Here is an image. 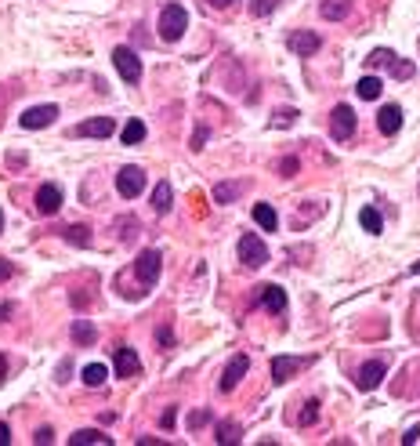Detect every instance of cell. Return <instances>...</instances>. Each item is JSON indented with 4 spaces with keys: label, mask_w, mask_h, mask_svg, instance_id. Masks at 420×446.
Wrapping results in <instances>:
<instances>
[{
    "label": "cell",
    "mask_w": 420,
    "mask_h": 446,
    "mask_svg": "<svg viewBox=\"0 0 420 446\" xmlns=\"http://www.w3.org/2000/svg\"><path fill=\"white\" fill-rule=\"evenodd\" d=\"M305 363H308V359H293V356H279V359H272V381L283 385L290 374H298Z\"/></svg>",
    "instance_id": "cell-14"
},
{
    "label": "cell",
    "mask_w": 420,
    "mask_h": 446,
    "mask_svg": "<svg viewBox=\"0 0 420 446\" xmlns=\"http://www.w3.org/2000/svg\"><path fill=\"white\" fill-rule=\"evenodd\" d=\"M275 4H279V0H250V8H254V15H268Z\"/></svg>",
    "instance_id": "cell-32"
},
{
    "label": "cell",
    "mask_w": 420,
    "mask_h": 446,
    "mask_svg": "<svg viewBox=\"0 0 420 446\" xmlns=\"http://www.w3.org/2000/svg\"><path fill=\"white\" fill-rule=\"evenodd\" d=\"M246 370H250V359H246V356H232L229 367H225V374H221V392H232V388L246 378Z\"/></svg>",
    "instance_id": "cell-11"
},
{
    "label": "cell",
    "mask_w": 420,
    "mask_h": 446,
    "mask_svg": "<svg viewBox=\"0 0 420 446\" xmlns=\"http://www.w3.org/2000/svg\"><path fill=\"white\" fill-rule=\"evenodd\" d=\"M359 128V120H355V109L352 105H337L330 113V135L337 138V142H348Z\"/></svg>",
    "instance_id": "cell-3"
},
{
    "label": "cell",
    "mask_w": 420,
    "mask_h": 446,
    "mask_svg": "<svg viewBox=\"0 0 420 446\" xmlns=\"http://www.w3.org/2000/svg\"><path fill=\"white\" fill-rule=\"evenodd\" d=\"M55 120H58V105H33V109L22 113L19 124H22L26 131H40V128H51Z\"/></svg>",
    "instance_id": "cell-7"
},
{
    "label": "cell",
    "mask_w": 420,
    "mask_h": 446,
    "mask_svg": "<svg viewBox=\"0 0 420 446\" xmlns=\"http://www.w3.org/2000/svg\"><path fill=\"white\" fill-rule=\"evenodd\" d=\"M69 243H76V247H88V243H91V232L88 229H83V225H69L65 232H62Z\"/></svg>",
    "instance_id": "cell-27"
},
{
    "label": "cell",
    "mask_w": 420,
    "mask_h": 446,
    "mask_svg": "<svg viewBox=\"0 0 420 446\" xmlns=\"http://www.w3.org/2000/svg\"><path fill=\"white\" fill-rule=\"evenodd\" d=\"M315 418H319V399H308L301 410V425H315Z\"/></svg>",
    "instance_id": "cell-29"
},
{
    "label": "cell",
    "mask_w": 420,
    "mask_h": 446,
    "mask_svg": "<svg viewBox=\"0 0 420 446\" xmlns=\"http://www.w3.org/2000/svg\"><path fill=\"white\" fill-rule=\"evenodd\" d=\"M171 204H174V189L167 185V182H159V185L152 189V207H156L159 214H167V211H171Z\"/></svg>",
    "instance_id": "cell-17"
},
{
    "label": "cell",
    "mask_w": 420,
    "mask_h": 446,
    "mask_svg": "<svg viewBox=\"0 0 420 446\" xmlns=\"http://www.w3.org/2000/svg\"><path fill=\"white\" fill-rule=\"evenodd\" d=\"M359 222H362V229L369 232V236H377L384 229V222H381V214H377V207H362L359 211Z\"/></svg>",
    "instance_id": "cell-24"
},
{
    "label": "cell",
    "mask_w": 420,
    "mask_h": 446,
    "mask_svg": "<svg viewBox=\"0 0 420 446\" xmlns=\"http://www.w3.org/2000/svg\"><path fill=\"white\" fill-rule=\"evenodd\" d=\"M214 439H218L221 446H229V442H239V439H243V428H239L236 421H221V425L214 428Z\"/></svg>",
    "instance_id": "cell-19"
},
{
    "label": "cell",
    "mask_w": 420,
    "mask_h": 446,
    "mask_svg": "<svg viewBox=\"0 0 420 446\" xmlns=\"http://www.w3.org/2000/svg\"><path fill=\"white\" fill-rule=\"evenodd\" d=\"M185 26H189V11H185L182 4H167V8L159 11V36L167 40V44L182 40Z\"/></svg>",
    "instance_id": "cell-1"
},
{
    "label": "cell",
    "mask_w": 420,
    "mask_h": 446,
    "mask_svg": "<svg viewBox=\"0 0 420 446\" xmlns=\"http://www.w3.org/2000/svg\"><path fill=\"white\" fill-rule=\"evenodd\" d=\"M98 334H95V327H91V323L88 319H80V323H73V341L76 345H91Z\"/></svg>",
    "instance_id": "cell-26"
},
{
    "label": "cell",
    "mask_w": 420,
    "mask_h": 446,
    "mask_svg": "<svg viewBox=\"0 0 420 446\" xmlns=\"http://www.w3.org/2000/svg\"><path fill=\"white\" fill-rule=\"evenodd\" d=\"M8 442H11V428L0 421V446H8Z\"/></svg>",
    "instance_id": "cell-39"
},
{
    "label": "cell",
    "mask_w": 420,
    "mask_h": 446,
    "mask_svg": "<svg viewBox=\"0 0 420 446\" xmlns=\"http://www.w3.org/2000/svg\"><path fill=\"white\" fill-rule=\"evenodd\" d=\"M83 385H91V388H98V385H105V378H109V370L102 367V363H88V367H83Z\"/></svg>",
    "instance_id": "cell-21"
},
{
    "label": "cell",
    "mask_w": 420,
    "mask_h": 446,
    "mask_svg": "<svg viewBox=\"0 0 420 446\" xmlns=\"http://www.w3.org/2000/svg\"><path fill=\"white\" fill-rule=\"evenodd\" d=\"M409 272H413V276H420V261H413V269H409Z\"/></svg>",
    "instance_id": "cell-47"
},
{
    "label": "cell",
    "mask_w": 420,
    "mask_h": 446,
    "mask_svg": "<svg viewBox=\"0 0 420 446\" xmlns=\"http://www.w3.org/2000/svg\"><path fill=\"white\" fill-rule=\"evenodd\" d=\"M355 91H359V98L373 102V98H381V91H384V88H381V80H377V76H362Z\"/></svg>",
    "instance_id": "cell-22"
},
{
    "label": "cell",
    "mask_w": 420,
    "mask_h": 446,
    "mask_svg": "<svg viewBox=\"0 0 420 446\" xmlns=\"http://www.w3.org/2000/svg\"><path fill=\"white\" fill-rule=\"evenodd\" d=\"M384 374H388V363H384V359L362 363V370H359V388H362V392H373L377 385L384 381Z\"/></svg>",
    "instance_id": "cell-9"
},
{
    "label": "cell",
    "mask_w": 420,
    "mask_h": 446,
    "mask_svg": "<svg viewBox=\"0 0 420 446\" xmlns=\"http://www.w3.org/2000/svg\"><path fill=\"white\" fill-rule=\"evenodd\" d=\"M254 222H258L261 229H268V232H275V229H279L275 207H268V204H258V207H254Z\"/></svg>",
    "instance_id": "cell-20"
},
{
    "label": "cell",
    "mask_w": 420,
    "mask_h": 446,
    "mask_svg": "<svg viewBox=\"0 0 420 446\" xmlns=\"http://www.w3.org/2000/svg\"><path fill=\"white\" fill-rule=\"evenodd\" d=\"M392 66H395V69H392L395 80H409V76H413V62H399V58H395Z\"/></svg>",
    "instance_id": "cell-30"
},
{
    "label": "cell",
    "mask_w": 420,
    "mask_h": 446,
    "mask_svg": "<svg viewBox=\"0 0 420 446\" xmlns=\"http://www.w3.org/2000/svg\"><path fill=\"white\" fill-rule=\"evenodd\" d=\"M120 138H123V145H138V142L145 138V124H142V120H127Z\"/></svg>",
    "instance_id": "cell-23"
},
{
    "label": "cell",
    "mask_w": 420,
    "mask_h": 446,
    "mask_svg": "<svg viewBox=\"0 0 420 446\" xmlns=\"http://www.w3.org/2000/svg\"><path fill=\"white\" fill-rule=\"evenodd\" d=\"M8 378V356H0V381Z\"/></svg>",
    "instance_id": "cell-45"
},
{
    "label": "cell",
    "mask_w": 420,
    "mask_h": 446,
    "mask_svg": "<svg viewBox=\"0 0 420 446\" xmlns=\"http://www.w3.org/2000/svg\"><path fill=\"white\" fill-rule=\"evenodd\" d=\"M352 11V0H322V19L330 22H341Z\"/></svg>",
    "instance_id": "cell-18"
},
{
    "label": "cell",
    "mask_w": 420,
    "mask_h": 446,
    "mask_svg": "<svg viewBox=\"0 0 420 446\" xmlns=\"http://www.w3.org/2000/svg\"><path fill=\"white\" fill-rule=\"evenodd\" d=\"M11 272H15V269H11V261H4V258H0V283H4Z\"/></svg>",
    "instance_id": "cell-40"
},
{
    "label": "cell",
    "mask_w": 420,
    "mask_h": 446,
    "mask_svg": "<svg viewBox=\"0 0 420 446\" xmlns=\"http://www.w3.org/2000/svg\"><path fill=\"white\" fill-rule=\"evenodd\" d=\"M69 374H73V363H69V359H65V363H62V367H58V381H65V378H69Z\"/></svg>",
    "instance_id": "cell-42"
},
{
    "label": "cell",
    "mask_w": 420,
    "mask_h": 446,
    "mask_svg": "<svg viewBox=\"0 0 420 446\" xmlns=\"http://www.w3.org/2000/svg\"><path fill=\"white\" fill-rule=\"evenodd\" d=\"M239 261L250 265V269H261L268 261V243L261 236H254V232H243L239 236Z\"/></svg>",
    "instance_id": "cell-2"
},
{
    "label": "cell",
    "mask_w": 420,
    "mask_h": 446,
    "mask_svg": "<svg viewBox=\"0 0 420 446\" xmlns=\"http://www.w3.org/2000/svg\"><path fill=\"white\" fill-rule=\"evenodd\" d=\"M69 442H109V432H102V428H80V432L69 435Z\"/></svg>",
    "instance_id": "cell-25"
},
{
    "label": "cell",
    "mask_w": 420,
    "mask_h": 446,
    "mask_svg": "<svg viewBox=\"0 0 420 446\" xmlns=\"http://www.w3.org/2000/svg\"><path fill=\"white\" fill-rule=\"evenodd\" d=\"M261 308H268L272 316H283L286 312V291L283 287H265L261 291Z\"/></svg>",
    "instance_id": "cell-16"
},
{
    "label": "cell",
    "mask_w": 420,
    "mask_h": 446,
    "mask_svg": "<svg viewBox=\"0 0 420 446\" xmlns=\"http://www.w3.org/2000/svg\"><path fill=\"white\" fill-rule=\"evenodd\" d=\"M51 439H55L51 428H40V432H36V442H51Z\"/></svg>",
    "instance_id": "cell-41"
},
{
    "label": "cell",
    "mask_w": 420,
    "mask_h": 446,
    "mask_svg": "<svg viewBox=\"0 0 420 446\" xmlns=\"http://www.w3.org/2000/svg\"><path fill=\"white\" fill-rule=\"evenodd\" d=\"M236 196H239V189H236L232 182H225V185H218V189H214V199H218V204H232Z\"/></svg>",
    "instance_id": "cell-28"
},
{
    "label": "cell",
    "mask_w": 420,
    "mask_h": 446,
    "mask_svg": "<svg viewBox=\"0 0 420 446\" xmlns=\"http://www.w3.org/2000/svg\"><path fill=\"white\" fill-rule=\"evenodd\" d=\"M11 308H15V305H0V323H4V319L11 316Z\"/></svg>",
    "instance_id": "cell-46"
},
{
    "label": "cell",
    "mask_w": 420,
    "mask_h": 446,
    "mask_svg": "<svg viewBox=\"0 0 420 446\" xmlns=\"http://www.w3.org/2000/svg\"><path fill=\"white\" fill-rule=\"evenodd\" d=\"M290 120H293V113L286 109V113H275V120H272V124H275V128H283V124H290Z\"/></svg>",
    "instance_id": "cell-37"
},
{
    "label": "cell",
    "mask_w": 420,
    "mask_h": 446,
    "mask_svg": "<svg viewBox=\"0 0 420 446\" xmlns=\"http://www.w3.org/2000/svg\"><path fill=\"white\" fill-rule=\"evenodd\" d=\"M0 232H4V214H0Z\"/></svg>",
    "instance_id": "cell-48"
},
{
    "label": "cell",
    "mask_w": 420,
    "mask_h": 446,
    "mask_svg": "<svg viewBox=\"0 0 420 446\" xmlns=\"http://www.w3.org/2000/svg\"><path fill=\"white\" fill-rule=\"evenodd\" d=\"M206 142V128H196V138H192V149H203Z\"/></svg>",
    "instance_id": "cell-38"
},
{
    "label": "cell",
    "mask_w": 420,
    "mask_h": 446,
    "mask_svg": "<svg viewBox=\"0 0 420 446\" xmlns=\"http://www.w3.org/2000/svg\"><path fill=\"white\" fill-rule=\"evenodd\" d=\"M290 51L293 55H301V58H308V55H315L319 48H322V36L319 33H312V29H298V33H290Z\"/></svg>",
    "instance_id": "cell-8"
},
{
    "label": "cell",
    "mask_w": 420,
    "mask_h": 446,
    "mask_svg": "<svg viewBox=\"0 0 420 446\" xmlns=\"http://www.w3.org/2000/svg\"><path fill=\"white\" fill-rule=\"evenodd\" d=\"M416 439H420V425H413V428H409V432L402 435V442H406V446H413Z\"/></svg>",
    "instance_id": "cell-36"
},
{
    "label": "cell",
    "mask_w": 420,
    "mask_h": 446,
    "mask_svg": "<svg viewBox=\"0 0 420 446\" xmlns=\"http://www.w3.org/2000/svg\"><path fill=\"white\" fill-rule=\"evenodd\" d=\"M159 269H163V254L159 251H142L138 254V261H135V272H138V279H142V287H152V283L159 279Z\"/></svg>",
    "instance_id": "cell-4"
},
{
    "label": "cell",
    "mask_w": 420,
    "mask_h": 446,
    "mask_svg": "<svg viewBox=\"0 0 420 446\" xmlns=\"http://www.w3.org/2000/svg\"><path fill=\"white\" fill-rule=\"evenodd\" d=\"M159 425H163L167 432H171V428L178 425V410H163V418H159Z\"/></svg>",
    "instance_id": "cell-34"
},
{
    "label": "cell",
    "mask_w": 420,
    "mask_h": 446,
    "mask_svg": "<svg viewBox=\"0 0 420 446\" xmlns=\"http://www.w3.org/2000/svg\"><path fill=\"white\" fill-rule=\"evenodd\" d=\"M377 128H381V135H395L402 128V109L399 105H384L381 113H377Z\"/></svg>",
    "instance_id": "cell-15"
},
{
    "label": "cell",
    "mask_w": 420,
    "mask_h": 446,
    "mask_svg": "<svg viewBox=\"0 0 420 446\" xmlns=\"http://www.w3.org/2000/svg\"><path fill=\"white\" fill-rule=\"evenodd\" d=\"M381 62H395V51H388V48H381V51H373V55L366 58V66H381Z\"/></svg>",
    "instance_id": "cell-31"
},
{
    "label": "cell",
    "mask_w": 420,
    "mask_h": 446,
    "mask_svg": "<svg viewBox=\"0 0 420 446\" xmlns=\"http://www.w3.org/2000/svg\"><path fill=\"white\" fill-rule=\"evenodd\" d=\"M142 189H145V171H142V167H123V171L116 175V192H120L123 199L142 196Z\"/></svg>",
    "instance_id": "cell-6"
},
{
    "label": "cell",
    "mask_w": 420,
    "mask_h": 446,
    "mask_svg": "<svg viewBox=\"0 0 420 446\" xmlns=\"http://www.w3.org/2000/svg\"><path fill=\"white\" fill-rule=\"evenodd\" d=\"M293 171H298V160H293V156L283 160V175H293Z\"/></svg>",
    "instance_id": "cell-43"
},
{
    "label": "cell",
    "mask_w": 420,
    "mask_h": 446,
    "mask_svg": "<svg viewBox=\"0 0 420 446\" xmlns=\"http://www.w3.org/2000/svg\"><path fill=\"white\" fill-rule=\"evenodd\" d=\"M112 66H116V73L127 80V84H138V80H142V62H138V55L131 48H116L112 51Z\"/></svg>",
    "instance_id": "cell-5"
},
{
    "label": "cell",
    "mask_w": 420,
    "mask_h": 446,
    "mask_svg": "<svg viewBox=\"0 0 420 446\" xmlns=\"http://www.w3.org/2000/svg\"><path fill=\"white\" fill-rule=\"evenodd\" d=\"M112 370H116V378H135V374L142 370L138 352H135V348H116V356H112Z\"/></svg>",
    "instance_id": "cell-10"
},
{
    "label": "cell",
    "mask_w": 420,
    "mask_h": 446,
    "mask_svg": "<svg viewBox=\"0 0 420 446\" xmlns=\"http://www.w3.org/2000/svg\"><path fill=\"white\" fill-rule=\"evenodd\" d=\"M206 4H210V8H232L236 0H206Z\"/></svg>",
    "instance_id": "cell-44"
},
{
    "label": "cell",
    "mask_w": 420,
    "mask_h": 446,
    "mask_svg": "<svg viewBox=\"0 0 420 446\" xmlns=\"http://www.w3.org/2000/svg\"><path fill=\"white\" fill-rule=\"evenodd\" d=\"M159 345H163V348H171V345H174V334H171V327H163V331H159Z\"/></svg>",
    "instance_id": "cell-35"
},
{
    "label": "cell",
    "mask_w": 420,
    "mask_h": 446,
    "mask_svg": "<svg viewBox=\"0 0 420 446\" xmlns=\"http://www.w3.org/2000/svg\"><path fill=\"white\" fill-rule=\"evenodd\" d=\"M206 418H210V414H206V410H196V414H192V418H189V428H192V432H199V428H203V425H206Z\"/></svg>",
    "instance_id": "cell-33"
},
{
    "label": "cell",
    "mask_w": 420,
    "mask_h": 446,
    "mask_svg": "<svg viewBox=\"0 0 420 446\" xmlns=\"http://www.w3.org/2000/svg\"><path fill=\"white\" fill-rule=\"evenodd\" d=\"M58 207H62V189L51 185V182L40 185V189H36V211H40V214H55Z\"/></svg>",
    "instance_id": "cell-12"
},
{
    "label": "cell",
    "mask_w": 420,
    "mask_h": 446,
    "mask_svg": "<svg viewBox=\"0 0 420 446\" xmlns=\"http://www.w3.org/2000/svg\"><path fill=\"white\" fill-rule=\"evenodd\" d=\"M112 131H116V124H112L109 116H95V120H83V124L76 128V135H80V138H109Z\"/></svg>",
    "instance_id": "cell-13"
}]
</instances>
